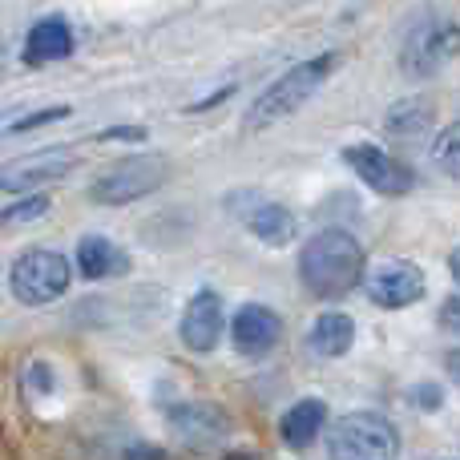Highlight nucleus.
Returning <instances> with one entry per match:
<instances>
[{
  "instance_id": "nucleus-11",
  "label": "nucleus",
  "mask_w": 460,
  "mask_h": 460,
  "mask_svg": "<svg viewBox=\"0 0 460 460\" xmlns=\"http://www.w3.org/2000/svg\"><path fill=\"white\" fill-rule=\"evenodd\" d=\"M223 340V299L215 291H199L182 311V343L190 351H215Z\"/></svg>"
},
{
  "instance_id": "nucleus-19",
  "label": "nucleus",
  "mask_w": 460,
  "mask_h": 460,
  "mask_svg": "<svg viewBox=\"0 0 460 460\" xmlns=\"http://www.w3.org/2000/svg\"><path fill=\"white\" fill-rule=\"evenodd\" d=\"M40 215H49V194H29L24 202H16V207L0 210V230H8V226H24V223H37Z\"/></svg>"
},
{
  "instance_id": "nucleus-1",
  "label": "nucleus",
  "mask_w": 460,
  "mask_h": 460,
  "mask_svg": "<svg viewBox=\"0 0 460 460\" xmlns=\"http://www.w3.org/2000/svg\"><path fill=\"white\" fill-rule=\"evenodd\" d=\"M299 279L319 299H340L364 279V246L348 230H319L299 251Z\"/></svg>"
},
{
  "instance_id": "nucleus-14",
  "label": "nucleus",
  "mask_w": 460,
  "mask_h": 460,
  "mask_svg": "<svg viewBox=\"0 0 460 460\" xmlns=\"http://www.w3.org/2000/svg\"><path fill=\"white\" fill-rule=\"evenodd\" d=\"M323 424H327V404L323 400H299V404L287 408L279 432H283V440L291 448H307L311 440L323 432Z\"/></svg>"
},
{
  "instance_id": "nucleus-8",
  "label": "nucleus",
  "mask_w": 460,
  "mask_h": 460,
  "mask_svg": "<svg viewBox=\"0 0 460 460\" xmlns=\"http://www.w3.org/2000/svg\"><path fill=\"white\" fill-rule=\"evenodd\" d=\"M420 295H424V270L416 267V262L392 259V262H380V267L367 275V299H372L376 307L400 311V307H412Z\"/></svg>"
},
{
  "instance_id": "nucleus-21",
  "label": "nucleus",
  "mask_w": 460,
  "mask_h": 460,
  "mask_svg": "<svg viewBox=\"0 0 460 460\" xmlns=\"http://www.w3.org/2000/svg\"><path fill=\"white\" fill-rule=\"evenodd\" d=\"M61 118H69V105H53V110H37V113H29V118H24V121H16V126H13V134H29V129L49 126V121H61Z\"/></svg>"
},
{
  "instance_id": "nucleus-13",
  "label": "nucleus",
  "mask_w": 460,
  "mask_h": 460,
  "mask_svg": "<svg viewBox=\"0 0 460 460\" xmlns=\"http://www.w3.org/2000/svg\"><path fill=\"white\" fill-rule=\"evenodd\" d=\"M351 343H356V323H351L343 311H327V315H319L315 327H311V335H307V348L323 359L348 356Z\"/></svg>"
},
{
  "instance_id": "nucleus-4",
  "label": "nucleus",
  "mask_w": 460,
  "mask_h": 460,
  "mask_svg": "<svg viewBox=\"0 0 460 460\" xmlns=\"http://www.w3.org/2000/svg\"><path fill=\"white\" fill-rule=\"evenodd\" d=\"M73 283V267L57 251H24L8 270V287L24 307H45L57 303Z\"/></svg>"
},
{
  "instance_id": "nucleus-18",
  "label": "nucleus",
  "mask_w": 460,
  "mask_h": 460,
  "mask_svg": "<svg viewBox=\"0 0 460 460\" xmlns=\"http://www.w3.org/2000/svg\"><path fill=\"white\" fill-rule=\"evenodd\" d=\"M429 121H432V105L424 102V97H404L400 105H392L388 110V134H396V137H412V134H420V129H429Z\"/></svg>"
},
{
  "instance_id": "nucleus-22",
  "label": "nucleus",
  "mask_w": 460,
  "mask_h": 460,
  "mask_svg": "<svg viewBox=\"0 0 460 460\" xmlns=\"http://www.w3.org/2000/svg\"><path fill=\"white\" fill-rule=\"evenodd\" d=\"M102 142H142L146 129H102Z\"/></svg>"
},
{
  "instance_id": "nucleus-17",
  "label": "nucleus",
  "mask_w": 460,
  "mask_h": 460,
  "mask_svg": "<svg viewBox=\"0 0 460 460\" xmlns=\"http://www.w3.org/2000/svg\"><path fill=\"white\" fill-rule=\"evenodd\" d=\"M170 424H174L178 432H182L190 445H210L215 437H223L226 432V420L218 408H207V404H186L178 408L174 416H170Z\"/></svg>"
},
{
  "instance_id": "nucleus-10",
  "label": "nucleus",
  "mask_w": 460,
  "mask_h": 460,
  "mask_svg": "<svg viewBox=\"0 0 460 460\" xmlns=\"http://www.w3.org/2000/svg\"><path fill=\"white\" fill-rule=\"evenodd\" d=\"M279 335H283V323H279V315L270 307H262V303L238 307L234 323H230V340H234L238 356H267L279 343Z\"/></svg>"
},
{
  "instance_id": "nucleus-12",
  "label": "nucleus",
  "mask_w": 460,
  "mask_h": 460,
  "mask_svg": "<svg viewBox=\"0 0 460 460\" xmlns=\"http://www.w3.org/2000/svg\"><path fill=\"white\" fill-rule=\"evenodd\" d=\"M77 270L85 279H121L129 270V254L113 238L89 234L77 243Z\"/></svg>"
},
{
  "instance_id": "nucleus-15",
  "label": "nucleus",
  "mask_w": 460,
  "mask_h": 460,
  "mask_svg": "<svg viewBox=\"0 0 460 460\" xmlns=\"http://www.w3.org/2000/svg\"><path fill=\"white\" fill-rule=\"evenodd\" d=\"M73 53V32L65 21H40L37 29L29 32V40H24V57H29V65H45V61H65V57Z\"/></svg>"
},
{
  "instance_id": "nucleus-7",
  "label": "nucleus",
  "mask_w": 460,
  "mask_h": 460,
  "mask_svg": "<svg viewBox=\"0 0 460 460\" xmlns=\"http://www.w3.org/2000/svg\"><path fill=\"white\" fill-rule=\"evenodd\" d=\"M73 166H77V154L65 150V146L24 154V158H16V162H8V166H0V190H8V194H32L37 186L61 182V178L69 174Z\"/></svg>"
},
{
  "instance_id": "nucleus-16",
  "label": "nucleus",
  "mask_w": 460,
  "mask_h": 460,
  "mask_svg": "<svg viewBox=\"0 0 460 460\" xmlns=\"http://www.w3.org/2000/svg\"><path fill=\"white\" fill-rule=\"evenodd\" d=\"M246 226H251L254 238H262L267 246H287L295 238V215L287 207H279V202H262V207H254L251 215H246Z\"/></svg>"
},
{
  "instance_id": "nucleus-6",
  "label": "nucleus",
  "mask_w": 460,
  "mask_h": 460,
  "mask_svg": "<svg viewBox=\"0 0 460 460\" xmlns=\"http://www.w3.org/2000/svg\"><path fill=\"white\" fill-rule=\"evenodd\" d=\"M453 49H456V29L432 16V21H420V24L408 29L404 49H400V61H404L408 77L424 81V77H432L448 57H453Z\"/></svg>"
},
{
  "instance_id": "nucleus-5",
  "label": "nucleus",
  "mask_w": 460,
  "mask_h": 460,
  "mask_svg": "<svg viewBox=\"0 0 460 460\" xmlns=\"http://www.w3.org/2000/svg\"><path fill=\"white\" fill-rule=\"evenodd\" d=\"M166 182V162L158 154H137V158H126L118 166H110L93 186H89V199L97 207H126V202H137L146 194H154Z\"/></svg>"
},
{
  "instance_id": "nucleus-3",
  "label": "nucleus",
  "mask_w": 460,
  "mask_h": 460,
  "mask_svg": "<svg viewBox=\"0 0 460 460\" xmlns=\"http://www.w3.org/2000/svg\"><path fill=\"white\" fill-rule=\"evenodd\" d=\"M400 453V432L380 412H351L327 432L332 460H392Z\"/></svg>"
},
{
  "instance_id": "nucleus-20",
  "label": "nucleus",
  "mask_w": 460,
  "mask_h": 460,
  "mask_svg": "<svg viewBox=\"0 0 460 460\" xmlns=\"http://www.w3.org/2000/svg\"><path fill=\"white\" fill-rule=\"evenodd\" d=\"M456 142H460V129L448 126L445 134L437 137V146H432V166H440L448 178L460 174V166H456Z\"/></svg>"
},
{
  "instance_id": "nucleus-9",
  "label": "nucleus",
  "mask_w": 460,
  "mask_h": 460,
  "mask_svg": "<svg viewBox=\"0 0 460 460\" xmlns=\"http://www.w3.org/2000/svg\"><path fill=\"white\" fill-rule=\"evenodd\" d=\"M343 158H348V166L356 170V174L364 178L376 194L396 199V194L412 190V170H408L404 162H396L392 154H384L380 146H348V150H343Z\"/></svg>"
},
{
  "instance_id": "nucleus-2",
  "label": "nucleus",
  "mask_w": 460,
  "mask_h": 460,
  "mask_svg": "<svg viewBox=\"0 0 460 460\" xmlns=\"http://www.w3.org/2000/svg\"><path fill=\"white\" fill-rule=\"evenodd\" d=\"M332 69H335V53H319V57H311V61L287 69L283 77H279L267 93H259V102L251 105L246 129H267V126H275V121L291 118L295 110H303V105L319 93V85L327 81Z\"/></svg>"
},
{
  "instance_id": "nucleus-23",
  "label": "nucleus",
  "mask_w": 460,
  "mask_h": 460,
  "mask_svg": "<svg viewBox=\"0 0 460 460\" xmlns=\"http://www.w3.org/2000/svg\"><path fill=\"white\" fill-rule=\"evenodd\" d=\"M453 311H456V303H453V299H448V303H445V323H448V327H453V323H456V315H453Z\"/></svg>"
}]
</instances>
